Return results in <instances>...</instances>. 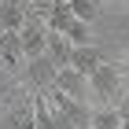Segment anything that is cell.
Instances as JSON below:
<instances>
[{"instance_id": "obj_1", "label": "cell", "mask_w": 129, "mask_h": 129, "mask_svg": "<svg viewBox=\"0 0 129 129\" xmlns=\"http://www.w3.org/2000/svg\"><path fill=\"white\" fill-rule=\"evenodd\" d=\"M44 100H48V107H52V114H55V122H59V129H92V107L89 103L67 96V92L55 89V85L44 89Z\"/></svg>"}, {"instance_id": "obj_2", "label": "cell", "mask_w": 129, "mask_h": 129, "mask_svg": "<svg viewBox=\"0 0 129 129\" xmlns=\"http://www.w3.org/2000/svg\"><path fill=\"white\" fill-rule=\"evenodd\" d=\"M89 96L96 100V107H100V103L118 107V100H122V70L114 67L111 59H103V63L89 74Z\"/></svg>"}, {"instance_id": "obj_3", "label": "cell", "mask_w": 129, "mask_h": 129, "mask_svg": "<svg viewBox=\"0 0 129 129\" xmlns=\"http://www.w3.org/2000/svg\"><path fill=\"white\" fill-rule=\"evenodd\" d=\"M55 74H59V63L52 59L48 52H44V55H33V59L22 63V85H26L30 92H44L52 81H55Z\"/></svg>"}, {"instance_id": "obj_4", "label": "cell", "mask_w": 129, "mask_h": 129, "mask_svg": "<svg viewBox=\"0 0 129 129\" xmlns=\"http://www.w3.org/2000/svg\"><path fill=\"white\" fill-rule=\"evenodd\" d=\"M19 33H22V52H26V59L48 52V22L41 19V15H26V22H22Z\"/></svg>"}, {"instance_id": "obj_5", "label": "cell", "mask_w": 129, "mask_h": 129, "mask_svg": "<svg viewBox=\"0 0 129 129\" xmlns=\"http://www.w3.org/2000/svg\"><path fill=\"white\" fill-rule=\"evenodd\" d=\"M26 52H22V33L19 30H4L0 33V70H22Z\"/></svg>"}, {"instance_id": "obj_6", "label": "cell", "mask_w": 129, "mask_h": 129, "mask_svg": "<svg viewBox=\"0 0 129 129\" xmlns=\"http://www.w3.org/2000/svg\"><path fill=\"white\" fill-rule=\"evenodd\" d=\"M55 89H63L67 96H74V100H81V103H89V78L81 74V70H74V67H59V74H55V81H52Z\"/></svg>"}, {"instance_id": "obj_7", "label": "cell", "mask_w": 129, "mask_h": 129, "mask_svg": "<svg viewBox=\"0 0 129 129\" xmlns=\"http://www.w3.org/2000/svg\"><path fill=\"white\" fill-rule=\"evenodd\" d=\"M0 129H37V122H33V96L15 100V103L4 111V118H0Z\"/></svg>"}, {"instance_id": "obj_8", "label": "cell", "mask_w": 129, "mask_h": 129, "mask_svg": "<svg viewBox=\"0 0 129 129\" xmlns=\"http://www.w3.org/2000/svg\"><path fill=\"white\" fill-rule=\"evenodd\" d=\"M100 63H103V52H100L96 44H74V52H70V67L74 70H81V74L89 78Z\"/></svg>"}, {"instance_id": "obj_9", "label": "cell", "mask_w": 129, "mask_h": 129, "mask_svg": "<svg viewBox=\"0 0 129 129\" xmlns=\"http://www.w3.org/2000/svg\"><path fill=\"white\" fill-rule=\"evenodd\" d=\"M26 0H0V26L4 30H22L26 22Z\"/></svg>"}, {"instance_id": "obj_10", "label": "cell", "mask_w": 129, "mask_h": 129, "mask_svg": "<svg viewBox=\"0 0 129 129\" xmlns=\"http://www.w3.org/2000/svg\"><path fill=\"white\" fill-rule=\"evenodd\" d=\"M70 52H74V44H70V37H67V33L48 30V55L59 63V67H70Z\"/></svg>"}, {"instance_id": "obj_11", "label": "cell", "mask_w": 129, "mask_h": 129, "mask_svg": "<svg viewBox=\"0 0 129 129\" xmlns=\"http://www.w3.org/2000/svg\"><path fill=\"white\" fill-rule=\"evenodd\" d=\"M92 129H122V114H118V107H107V103L92 107Z\"/></svg>"}, {"instance_id": "obj_12", "label": "cell", "mask_w": 129, "mask_h": 129, "mask_svg": "<svg viewBox=\"0 0 129 129\" xmlns=\"http://www.w3.org/2000/svg\"><path fill=\"white\" fill-rule=\"evenodd\" d=\"M33 122H37V129H59V122H55V114H52L44 92H37V96H33Z\"/></svg>"}, {"instance_id": "obj_13", "label": "cell", "mask_w": 129, "mask_h": 129, "mask_svg": "<svg viewBox=\"0 0 129 129\" xmlns=\"http://www.w3.org/2000/svg\"><path fill=\"white\" fill-rule=\"evenodd\" d=\"M67 37H70V44H92V22L74 19V22H70V30H67Z\"/></svg>"}, {"instance_id": "obj_14", "label": "cell", "mask_w": 129, "mask_h": 129, "mask_svg": "<svg viewBox=\"0 0 129 129\" xmlns=\"http://www.w3.org/2000/svg\"><path fill=\"white\" fill-rule=\"evenodd\" d=\"M70 4V11L78 15V19H85V22H92L100 15V8H96V0H67Z\"/></svg>"}, {"instance_id": "obj_15", "label": "cell", "mask_w": 129, "mask_h": 129, "mask_svg": "<svg viewBox=\"0 0 129 129\" xmlns=\"http://www.w3.org/2000/svg\"><path fill=\"white\" fill-rule=\"evenodd\" d=\"M118 114H122V122H129V96L122 92V100H118Z\"/></svg>"}, {"instance_id": "obj_16", "label": "cell", "mask_w": 129, "mask_h": 129, "mask_svg": "<svg viewBox=\"0 0 129 129\" xmlns=\"http://www.w3.org/2000/svg\"><path fill=\"white\" fill-rule=\"evenodd\" d=\"M114 4H122V8H129V0H114Z\"/></svg>"}, {"instance_id": "obj_17", "label": "cell", "mask_w": 129, "mask_h": 129, "mask_svg": "<svg viewBox=\"0 0 129 129\" xmlns=\"http://www.w3.org/2000/svg\"><path fill=\"white\" fill-rule=\"evenodd\" d=\"M0 92H4V78H0Z\"/></svg>"}, {"instance_id": "obj_18", "label": "cell", "mask_w": 129, "mask_h": 129, "mask_svg": "<svg viewBox=\"0 0 129 129\" xmlns=\"http://www.w3.org/2000/svg\"><path fill=\"white\" fill-rule=\"evenodd\" d=\"M0 33H4V26H0Z\"/></svg>"}, {"instance_id": "obj_19", "label": "cell", "mask_w": 129, "mask_h": 129, "mask_svg": "<svg viewBox=\"0 0 129 129\" xmlns=\"http://www.w3.org/2000/svg\"><path fill=\"white\" fill-rule=\"evenodd\" d=\"M125 67H129V59H125Z\"/></svg>"}]
</instances>
